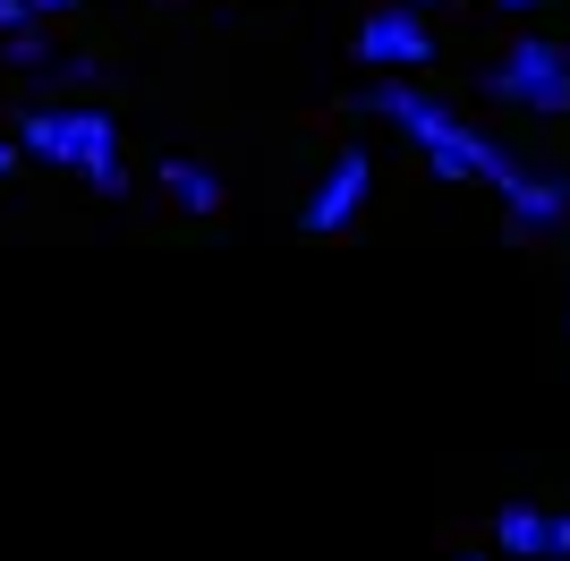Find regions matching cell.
<instances>
[{
  "label": "cell",
  "instance_id": "cell-1",
  "mask_svg": "<svg viewBox=\"0 0 570 561\" xmlns=\"http://www.w3.org/2000/svg\"><path fill=\"white\" fill-rule=\"evenodd\" d=\"M366 111L375 119H392V128H401V145H417V154H426V170L434 179H485V128H469V119L452 111V102H443V94H426V86H409V77H375V86H366Z\"/></svg>",
  "mask_w": 570,
  "mask_h": 561
},
{
  "label": "cell",
  "instance_id": "cell-2",
  "mask_svg": "<svg viewBox=\"0 0 570 561\" xmlns=\"http://www.w3.org/2000/svg\"><path fill=\"white\" fill-rule=\"evenodd\" d=\"M18 154L77 170V179L95 187V196H128L119 128H111V111H95V102H77V111H69V102H35V111L18 119Z\"/></svg>",
  "mask_w": 570,
  "mask_h": 561
},
{
  "label": "cell",
  "instance_id": "cell-3",
  "mask_svg": "<svg viewBox=\"0 0 570 561\" xmlns=\"http://www.w3.org/2000/svg\"><path fill=\"white\" fill-rule=\"evenodd\" d=\"M476 86L494 94L502 111H537V119H562L570 111V43L553 35H511V43L485 60Z\"/></svg>",
  "mask_w": 570,
  "mask_h": 561
},
{
  "label": "cell",
  "instance_id": "cell-4",
  "mask_svg": "<svg viewBox=\"0 0 570 561\" xmlns=\"http://www.w3.org/2000/svg\"><path fill=\"white\" fill-rule=\"evenodd\" d=\"M366 196H375V154H366V145H341L333 170H324V179L307 187V205H298V230L307 238L350 230L357 213H366Z\"/></svg>",
  "mask_w": 570,
  "mask_h": 561
},
{
  "label": "cell",
  "instance_id": "cell-5",
  "mask_svg": "<svg viewBox=\"0 0 570 561\" xmlns=\"http://www.w3.org/2000/svg\"><path fill=\"white\" fill-rule=\"evenodd\" d=\"M357 60L383 77H409V69H426L434 60V26L417 0H392V9H375V18L357 26Z\"/></svg>",
  "mask_w": 570,
  "mask_h": 561
},
{
  "label": "cell",
  "instance_id": "cell-6",
  "mask_svg": "<svg viewBox=\"0 0 570 561\" xmlns=\"http://www.w3.org/2000/svg\"><path fill=\"white\" fill-rule=\"evenodd\" d=\"M502 213H511V230H537V238H546V230H562V222H570V187L562 179H546V170H511V187H502Z\"/></svg>",
  "mask_w": 570,
  "mask_h": 561
},
{
  "label": "cell",
  "instance_id": "cell-7",
  "mask_svg": "<svg viewBox=\"0 0 570 561\" xmlns=\"http://www.w3.org/2000/svg\"><path fill=\"white\" fill-rule=\"evenodd\" d=\"M494 544L511 561H553V511H537V502H502V511H494Z\"/></svg>",
  "mask_w": 570,
  "mask_h": 561
},
{
  "label": "cell",
  "instance_id": "cell-8",
  "mask_svg": "<svg viewBox=\"0 0 570 561\" xmlns=\"http://www.w3.org/2000/svg\"><path fill=\"white\" fill-rule=\"evenodd\" d=\"M163 187H170V205H179V213H222V179L205 163H188V154H170V163H163Z\"/></svg>",
  "mask_w": 570,
  "mask_h": 561
},
{
  "label": "cell",
  "instance_id": "cell-9",
  "mask_svg": "<svg viewBox=\"0 0 570 561\" xmlns=\"http://www.w3.org/2000/svg\"><path fill=\"white\" fill-rule=\"evenodd\" d=\"M18 35H35V0H0V43H18Z\"/></svg>",
  "mask_w": 570,
  "mask_h": 561
},
{
  "label": "cell",
  "instance_id": "cell-10",
  "mask_svg": "<svg viewBox=\"0 0 570 561\" xmlns=\"http://www.w3.org/2000/svg\"><path fill=\"white\" fill-rule=\"evenodd\" d=\"M9 60H18V69H43V60H51V43H43V26H35V35H18V43H9Z\"/></svg>",
  "mask_w": 570,
  "mask_h": 561
},
{
  "label": "cell",
  "instance_id": "cell-11",
  "mask_svg": "<svg viewBox=\"0 0 570 561\" xmlns=\"http://www.w3.org/2000/svg\"><path fill=\"white\" fill-rule=\"evenodd\" d=\"M553 561H570V511H553Z\"/></svg>",
  "mask_w": 570,
  "mask_h": 561
},
{
  "label": "cell",
  "instance_id": "cell-12",
  "mask_svg": "<svg viewBox=\"0 0 570 561\" xmlns=\"http://www.w3.org/2000/svg\"><path fill=\"white\" fill-rule=\"evenodd\" d=\"M9 170H18V145H0V179H9Z\"/></svg>",
  "mask_w": 570,
  "mask_h": 561
},
{
  "label": "cell",
  "instance_id": "cell-13",
  "mask_svg": "<svg viewBox=\"0 0 570 561\" xmlns=\"http://www.w3.org/2000/svg\"><path fill=\"white\" fill-rule=\"evenodd\" d=\"M417 9H434V0H417ZM494 9H537V0H494Z\"/></svg>",
  "mask_w": 570,
  "mask_h": 561
},
{
  "label": "cell",
  "instance_id": "cell-14",
  "mask_svg": "<svg viewBox=\"0 0 570 561\" xmlns=\"http://www.w3.org/2000/svg\"><path fill=\"white\" fill-rule=\"evenodd\" d=\"M43 9H77V0H35V18H43Z\"/></svg>",
  "mask_w": 570,
  "mask_h": 561
},
{
  "label": "cell",
  "instance_id": "cell-15",
  "mask_svg": "<svg viewBox=\"0 0 570 561\" xmlns=\"http://www.w3.org/2000/svg\"><path fill=\"white\" fill-rule=\"evenodd\" d=\"M460 561H485V553H460Z\"/></svg>",
  "mask_w": 570,
  "mask_h": 561
}]
</instances>
